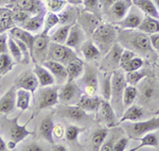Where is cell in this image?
I'll use <instances>...</instances> for the list:
<instances>
[{
    "instance_id": "37",
    "label": "cell",
    "mask_w": 159,
    "mask_h": 151,
    "mask_svg": "<svg viewBox=\"0 0 159 151\" xmlns=\"http://www.w3.org/2000/svg\"><path fill=\"white\" fill-rule=\"evenodd\" d=\"M70 29H71L70 25H61V27L57 28V29L50 35L51 42L66 45L69 32H70Z\"/></svg>"
},
{
    "instance_id": "41",
    "label": "cell",
    "mask_w": 159,
    "mask_h": 151,
    "mask_svg": "<svg viewBox=\"0 0 159 151\" xmlns=\"http://www.w3.org/2000/svg\"><path fill=\"white\" fill-rule=\"evenodd\" d=\"M14 59L9 53H0V75L6 76L13 69L15 65Z\"/></svg>"
},
{
    "instance_id": "2",
    "label": "cell",
    "mask_w": 159,
    "mask_h": 151,
    "mask_svg": "<svg viewBox=\"0 0 159 151\" xmlns=\"http://www.w3.org/2000/svg\"><path fill=\"white\" fill-rule=\"evenodd\" d=\"M21 114L22 112L20 111V113L13 119L7 118V115H3V117L1 118V135H4V137L7 139V144L9 150L15 149L18 143L22 142L29 135L34 134L32 131H29L27 129L29 122L34 118V115L32 114V116L25 121V124L20 126L18 124V119L21 116Z\"/></svg>"
},
{
    "instance_id": "54",
    "label": "cell",
    "mask_w": 159,
    "mask_h": 151,
    "mask_svg": "<svg viewBox=\"0 0 159 151\" xmlns=\"http://www.w3.org/2000/svg\"><path fill=\"white\" fill-rule=\"evenodd\" d=\"M7 40H9V35H7V32L1 33V35H0V53L9 52Z\"/></svg>"
},
{
    "instance_id": "58",
    "label": "cell",
    "mask_w": 159,
    "mask_h": 151,
    "mask_svg": "<svg viewBox=\"0 0 159 151\" xmlns=\"http://www.w3.org/2000/svg\"><path fill=\"white\" fill-rule=\"evenodd\" d=\"M51 150H53V151H67L68 149L64 145L54 144V145H52V148H51Z\"/></svg>"
},
{
    "instance_id": "62",
    "label": "cell",
    "mask_w": 159,
    "mask_h": 151,
    "mask_svg": "<svg viewBox=\"0 0 159 151\" xmlns=\"http://www.w3.org/2000/svg\"><path fill=\"white\" fill-rule=\"evenodd\" d=\"M154 113H155V115H156V116H159V107H158L157 110H156L155 112H154Z\"/></svg>"
},
{
    "instance_id": "23",
    "label": "cell",
    "mask_w": 159,
    "mask_h": 151,
    "mask_svg": "<svg viewBox=\"0 0 159 151\" xmlns=\"http://www.w3.org/2000/svg\"><path fill=\"white\" fill-rule=\"evenodd\" d=\"M55 112H52L49 115L45 116L40 120L39 126H38V135L46 140L50 143L51 145H54V137H53V128H54V122H53V115Z\"/></svg>"
},
{
    "instance_id": "26",
    "label": "cell",
    "mask_w": 159,
    "mask_h": 151,
    "mask_svg": "<svg viewBox=\"0 0 159 151\" xmlns=\"http://www.w3.org/2000/svg\"><path fill=\"white\" fill-rule=\"evenodd\" d=\"M145 111L144 107L141 106L140 104H132L127 109H125L124 113L121 117H120L119 124H123L125 121H140L144 118Z\"/></svg>"
},
{
    "instance_id": "21",
    "label": "cell",
    "mask_w": 159,
    "mask_h": 151,
    "mask_svg": "<svg viewBox=\"0 0 159 151\" xmlns=\"http://www.w3.org/2000/svg\"><path fill=\"white\" fill-rule=\"evenodd\" d=\"M42 65L47 67L48 69L51 71V73L54 76L57 85H63V84L68 82L67 67H66V65H64L63 63L56 62V61H52V60H47V61H45Z\"/></svg>"
},
{
    "instance_id": "18",
    "label": "cell",
    "mask_w": 159,
    "mask_h": 151,
    "mask_svg": "<svg viewBox=\"0 0 159 151\" xmlns=\"http://www.w3.org/2000/svg\"><path fill=\"white\" fill-rule=\"evenodd\" d=\"M12 10H21L34 15L46 10L42 0H10L7 4Z\"/></svg>"
},
{
    "instance_id": "29",
    "label": "cell",
    "mask_w": 159,
    "mask_h": 151,
    "mask_svg": "<svg viewBox=\"0 0 159 151\" xmlns=\"http://www.w3.org/2000/svg\"><path fill=\"white\" fill-rule=\"evenodd\" d=\"M34 73L37 76L38 82H39V87H43V86H51L56 84L54 76L51 73V71L45 67L43 65H39V64H35L34 66Z\"/></svg>"
},
{
    "instance_id": "8",
    "label": "cell",
    "mask_w": 159,
    "mask_h": 151,
    "mask_svg": "<svg viewBox=\"0 0 159 151\" xmlns=\"http://www.w3.org/2000/svg\"><path fill=\"white\" fill-rule=\"evenodd\" d=\"M76 81L81 86L84 95H87V96H97L98 95L99 79L98 69L96 66H93L92 64H86L83 76Z\"/></svg>"
},
{
    "instance_id": "6",
    "label": "cell",
    "mask_w": 159,
    "mask_h": 151,
    "mask_svg": "<svg viewBox=\"0 0 159 151\" xmlns=\"http://www.w3.org/2000/svg\"><path fill=\"white\" fill-rule=\"evenodd\" d=\"M60 86L57 84L51 86H43L38 89L36 97H35V110L33 115H37L43 110L50 109L52 106H56L60 103L58 100V91Z\"/></svg>"
},
{
    "instance_id": "27",
    "label": "cell",
    "mask_w": 159,
    "mask_h": 151,
    "mask_svg": "<svg viewBox=\"0 0 159 151\" xmlns=\"http://www.w3.org/2000/svg\"><path fill=\"white\" fill-rule=\"evenodd\" d=\"M81 53L83 54L84 59L88 62H96V61H100L102 57V53L98 46L93 43L92 40H86V42L81 46L80 50Z\"/></svg>"
},
{
    "instance_id": "48",
    "label": "cell",
    "mask_w": 159,
    "mask_h": 151,
    "mask_svg": "<svg viewBox=\"0 0 159 151\" xmlns=\"http://www.w3.org/2000/svg\"><path fill=\"white\" fill-rule=\"evenodd\" d=\"M57 25H60V18L56 13L47 12L45 16V26H43V32L49 33L50 30L55 28Z\"/></svg>"
},
{
    "instance_id": "50",
    "label": "cell",
    "mask_w": 159,
    "mask_h": 151,
    "mask_svg": "<svg viewBox=\"0 0 159 151\" xmlns=\"http://www.w3.org/2000/svg\"><path fill=\"white\" fill-rule=\"evenodd\" d=\"M13 11H14V19L16 25L21 26L32 16V14H30V13L25 11H21V10H13Z\"/></svg>"
},
{
    "instance_id": "28",
    "label": "cell",
    "mask_w": 159,
    "mask_h": 151,
    "mask_svg": "<svg viewBox=\"0 0 159 151\" xmlns=\"http://www.w3.org/2000/svg\"><path fill=\"white\" fill-rule=\"evenodd\" d=\"M14 27H16V22L14 19V11L7 6L1 7L0 9V31L1 33L7 32Z\"/></svg>"
},
{
    "instance_id": "3",
    "label": "cell",
    "mask_w": 159,
    "mask_h": 151,
    "mask_svg": "<svg viewBox=\"0 0 159 151\" xmlns=\"http://www.w3.org/2000/svg\"><path fill=\"white\" fill-rule=\"evenodd\" d=\"M137 103L155 112L159 107V79L148 76L142 79L137 85Z\"/></svg>"
},
{
    "instance_id": "49",
    "label": "cell",
    "mask_w": 159,
    "mask_h": 151,
    "mask_svg": "<svg viewBox=\"0 0 159 151\" xmlns=\"http://www.w3.org/2000/svg\"><path fill=\"white\" fill-rule=\"evenodd\" d=\"M143 64H144V61H143L142 57L137 55V57H135L134 59H132L129 62L124 64L121 67V69H123L124 73H129V71L139 69V68H141L143 66Z\"/></svg>"
},
{
    "instance_id": "14",
    "label": "cell",
    "mask_w": 159,
    "mask_h": 151,
    "mask_svg": "<svg viewBox=\"0 0 159 151\" xmlns=\"http://www.w3.org/2000/svg\"><path fill=\"white\" fill-rule=\"evenodd\" d=\"M55 114L63 118L74 120V121H84L90 119L87 112L78 104H61L58 103L55 107Z\"/></svg>"
},
{
    "instance_id": "51",
    "label": "cell",
    "mask_w": 159,
    "mask_h": 151,
    "mask_svg": "<svg viewBox=\"0 0 159 151\" xmlns=\"http://www.w3.org/2000/svg\"><path fill=\"white\" fill-rule=\"evenodd\" d=\"M129 136H120L119 139H117V142L115 143L114 146V151H124L126 149V146L129 145Z\"/></svg>"
},
{
    "instance_id": "47",
    "label": "cell",
    "mask_w": 159,
    "mask_h": 151,
    "mask_svg": "<svg viewBox=\"0 0 159 151\" xmlns=\"http://www.w3.org/2000/svg\"><path fill=\"white\" fill-rule=\"evenodd\" d=\"M43 2L48 12L56 13V14H58L68 4L66 0H43Z\"/></svg>"
},
{
    "instance_id": "56",
    "label": "cell",
    "mask_w": 159,
    "mask_h": 151,
    "mask_svg": "<svg viewBox=\"0 0 159 151\" xmlns=\"http://www.w3.org/2000/svg\"><path fill=\"white\" fill-rule=\"evenodd\" d=\"M151 36V40H152V44L154 49L156 50V52L158 53L159 57V33H156V34H152Z\"/></svg>"
},
{
    "instance_id": "13",
    "label": "cell",
    "mask_w": 159,
    "mask_h": 151,
    "mask_svg": "<svg viewBox=\"0 0 159 151\" xmlns=\"http://www.w3.org/2000/svg\"><path fill=\"white\" fill-rule=\"evenodd\" d=\"M133 4V0H119L103 12V17H105L107 22L114 25L117 24L126 16Z\"/></svg>"
},
{
    "instance_id": "38",
    "label": "cell",
    "mask_w": 159,
    "mask_h": 151,
    "mask_svg": "<svg viewBox=\"0 0 159 151\" xmlns=\"http://www.w3.org/2000/svg\"><path fill=\"white\" fill-rule=\"evenodd\" d=\"M31 96L32 93L28 89L18 88L17 89V107L24 113L25 111L29 110L31 103Z\"/></svg>"
},
{
    "instance_id": "1",
    "label": "cell",
    "mask_w": 159,
    "mask_h": 151,
    "mask_svg": "<svg viewBox=\"0 0 159 151\" xmlns=\"http://www.w3.org/2000/svg\"><path fill=\"white\" fill-rule=\"evenodd\" d=\"M118 42L123 47L134 51L137 55L154 62L158 60V53L154 49L151 36L139 29H119Z\"/></svg>"
},
{
    "instance_id": "24",
    "label": "cell",
    "mask_w": 159,
    "mask_h": 151,
    "mask_svg": "<svg viewBox=\"0 0 159 151\" xmlns=\"http://www.w3.org/2000/svg\"><path fill=\"white\" fill-rule=\"evenodd\" d=\"M47 10L34 14L30 17L25 22H24L20 27L32 33H40L43 31V26H45V16Z\"/></svg>"
},
{
    "instance_id": "17",
    "label": "cell",
    "mask_w": 159,
    "mask_h": 151,
    "mask_svg": "<svg viewBox=\"0 0 159 151\" xmlns=\"http://www.w3.org/2000/svg\"><path fill=\"white\" fill-rule=\"evenodd\" d=\"M14 85L16 88H25L32 93L33 96H35V92L39 86L37 76L35 75L34 70H25L21 73H19L14 80Z\"/></svg>"
},
{
    "instance_id": "45",
    "label": "cell",
    "mask_w": 159,
    "mask_h": 151,
    "mask_svg": "<svg viewBox=\"0 0 159 151\" xmlns=\"http://www.w3.org/2000/svg\"><path fill=\"white\" fill-rule=\"evenodd\" d=\"M123 130V128H116L115 129V131H111L109 132L108 136H107V139H105L104 144L102 145L101 147V151H114V146H115V143L117 142L118 137L122 136V135H120V132H121Z\"/></svg>"
},
{
    "instance_id": "53",
    "label": "cell",
    "mask_w": 159,
    "mask_h": 151,
    "mask_svg": "<svg viewBox=\"0 0 159 151\" xmlns=\"http://www.w3.org/2000/svg\"><path fill=\"white\" fill-rule=\"evenodd\" d=\"M66 133V128L61 124H55L54 128H53V137L54 139H61L63 137H65Z\"/></svg>"
},
{
    "instance_id": "9",
    "label": "cell",
    "mask_w": 159,
    "mask_h": 151,
    "mask_svg": "<svg viewBox=\"0 0 159 151\" xmlns=\"http://www.w3.org/2000/svg\"><path fill=\"white\" fill-rule=\"evenodd\" d=\"M123 51H124V47L119 42H117L101 60L99 69L103 73H106V71L114 73L120 69V61H121Z\"/></svg>"
},
{
    "instance_id": "40",
    "label": "cell",
    "mask_w": 159,
    "mask_h": 151,
    "mask_svg": "<svg viewBox=\"0 0 159 151\" xmlns=\"http://www.w3.org/2000/svg\"><path fill=\"white\" fill-rule=\"evenodd\" d=\"M139 140H140L139 146H137V147L130 149V151H137V150H139L143 147H155V148H157L159 146L158 136L153 132L147 133V134L143 135Z\"/></svg>"
},
{
    "instance_id": "15",
    "label": "cell",
    "mask_w": 159,
    "mask_h": 151,
    "mask_svg": "<svg viewBox=\"0 0 159 151\" xmlns=\"http://www.w3.org/2000/svg\"><path fill=\"white\" fill-rule=\"evenodd\" d=\"M99 120L100 124L104 125L105 127L115 128L119 124L118 115L116 114L114 106H111L110 101L103 99L99 111L97 112V121Z\"/></svg>"
},
{
    "instance_id": "16",
    "label": "cell",
    "mask_w": 159,
    "mask_h": 151,
    "mask_svg": "<svg viewBox=\"0 0 159 151\" xmlns=\"http://www.w3.org/2000/svg\"><path fill=\"white\" fill-rule=\"evenodd\" d=\"M145 17V14L143 13L137 6L133 4V7L129 9L126 16L123 18L121 21L115 24L120 30L124 29H138L141 22L143 21Z\"/></svg>"
},
{
    "instance_id": "12",
    "label": "cell",
    "mask_w": 159,
    "mask_h": 151,
    "mask_svg": "<svg viewBox=\"0 0 159 151\" xmlns=\"http://www.w3.org/2000/svg\"><path fill=\"white\" fill-rule=\"evenodd\" d=\"M50 43L51 38L48 35V33L43 31L35 35L32 50V61L35 64H37V62L43 64L45 61H47Z\"/></svg>"
},
{
    "instance_id": "34",
    "label": "cell",
    "mask_w": 159,
    "mask_h": 151,
    "mask_svg": "<svg viewBox=\"0 0 159 151\" xmlns=\"http://www.w3.org/2000/svg\"><path fill=\"white\" fill-rule=\"evenodd\" d=\"M148 76H154V73L148 68H139L137 70L134 71H129V73H125V78H126L127 84L133 86H137L138 83L144 79L145 77Z\"/></svg>"
},
{
    "instance_id": "39",
    "label": "cell",
    "mask_w": 159,
    "mask_h": 151,
    "mask_svg": "<svg viewBox=\"0 0 159 151\" xmlns=\"http://www.w3.org/2000/svg\"><path fill=\"white\" fill-rule=\"evenodd\" d=\"M111 81L112 73H108V71L104 73L101 80V95L102 98L108 101H110L111 98Z\"/></svg>"
},
{
    "instance_id": "31",
    "label": "cell",
    "mask_w": 159,
    "mask_h": 151,
    "mask_svg": "<svg viewBox=\"0 0 159 151\" xmlns=\"http://www.w3.org/2000/svg\"><path fill=\"white\" fill-rule=\"evenodd\" d=\"M9 34L12 35L13 37L18 38V40H22L25 45L29 47L31 51V55H32V50H33V44H34V38L35 35H33L32 32L28 31V30L24 29L21 27H14L9 31Z\"/></svg>"
},
{
    "instance_id": "25",
    "label": "cell",
    "mask_w": 159,
    "mask_h": 151,
    "mask_svg": "<svg viewBox=\"0 0 159 151\" xmlns=\"http://www.w3.org/2000/svg\"><path fill=\"white\" fill-rule=\"evenodd\" d=\"M81 11L79 10L78 6L73 4H67L64 10L58 13V18H60V25H70L72 26L78 22L79 16Z\"/></svg>"
},
{
    "instance_id": "59",
    "label": "cell",
    "mask_w": 159,
    "mask_h": 151,
    "mask_svg": "<svg viewBox=\"0 0 159 151\" xmlns=\"http://www.w3.org/2000/svg\"><path fill=\"white\" fill-rule=\"evenodd\" d=\"M7 149V144L3 139V135H1V137H0V150L4 151Z\"/></svg>"
},
{
    "instance_id": "57",
    "label": "cell",
    "mask_w": 159,
    "mask_h": 151,
    "mask_svg": "<svg viewBox=\"0 0 159 151\" xmlns=\"http://www.w3.org/2000/svg\"><path fill=\"white\" fill-rule=\"evenodd\" d=\"M117 1H119V0H100V2H101V6H102V10L104 11H106L107 9H109L110 7L112 6V4H115Z\"/></svg>"
},
{
    "instance_id": "60",
    "label": "cell",
    "mask_w": 159,
    "mask_h": 151,
    "mask_svg": "<svg viewBox=\"0 0 159 151\" xmlns=\"http://www.w3.org/2000/svg\"><path fill=\"white\" fill-rule=\"evenodd\" d=\"M69 4H73V6H79V4L83 3L84 0H66Z\"/></svg>"
},
{
    "instance_id": "46",
    "label": "cell",
    "mask_w": 159,
    "mask_h": 151,
    "mask_svg": "<svg viewBox=\"0 0 159 151\" xmlns=\"http://www.w3.org/2000/svg\"><path fill=\"white\" fill-rule=\"evenodd\" d=\"M7 45H9V52L12 55L13 59L16 61L17 63H22V52L20 50L18 44L16 43V40H14V37L12 35L9 34V40H7Z\"/></svg>"
},
{
    "instance_id": "43",
    "label": "cell",
    "mask_w": 159,
    "mask_h": 151,
    "mask_svg": "<svg viewBox=\"0 0 159 151\" xmlns=\"http://www.w3.org/2000/svg\"><path fill=\"white\" fill-rule=\"evenodd\" d=\"M138 98V88L137 86H133L127 84L125 87L124 95H123V103H124L125 109L132 106L135 101H137Z\"/></svg>"
},
{
    "instance_id": "42",
    "label": "cell",
    "mask_w": 159,
    "mask_h": 151,
    "mask_svg": "<svg viewBox=\"0 0 159 151\" xmlns=\"http://www.w3.org/2000/svg\"><path fill=\"white\" fill-rule=\"evenodd\" d=\"M86 128L84 127H78V126H74V125H70L66 128V133H65V139L67 142L71 143V144H76L79 145L78 139H79V135L81 133L85 132Z\"/></svg>"
},
{
    "instance_id": "22",
    "label": "cell",
    "mask_w": 159,
    "mask_h": 151,
    "mask_svg": "<svg viewBox=\"0 0 159 151\" xmlns=\"http://www.w3.org/2000/svg\"><path fill=\"white\" fill-rule=\"evenodd\" d=\"M86 36H87V34L85 33V31H84L81 26L76 22V24L71 26V29H70V32H69L66 45L73 48L75 51L80 50L81 46L86 42V40H87Z\"/></svg>"
},
{
    "instance_id": "44",
    "label": "cell",
    "mask_w": 159,
    "mask_h": 151,
    "mask_svg": "<svg viewBox=\"0 0 159 151\" xmlns=\"http://www.w3.org/2000/svg\"><path fill=\"white\" fill-rule=\"evenodd\" d=\"M82 4H83L84 11L93 13L100 18L103 19V10H102L100 0H84Z\"/></svg>"
},
{
    "instance_id": "52",
    "label": "cell",
    "mask_w": 159,
    "mask_h": 151,
    "mask_svg": "<svg viewBox=\"0 0 159 151\" xmlns=\"http://www.w3.org/2000/svg\"><path fill=\"white\" fill-rule=\"evenodd\" d=\"M135 57H137V54H136L134 51L124 48V51H123V53L121 55V61H120V68H121L124 64L129 62V61L132 60V59H134Z\"/></svg>"
},
{
    "instance_id": "36",
    "label": "cell",
    "mask_w": 159,
    "mask_h": 151,
    "mask_svg": "<svg viewBox=\"0 0 159 151\" xmlns=\"http://www.w3.org/2000/svg\"><path fill=\"white\" fill-rule=\"evenodd\" d=\"M141 31L145 32L148 35L156 34L159 33V19L155 18V17H151L145 15L143 21L141 22V25L138 28Z\"/></svg>"
},
{
    "instance_id": "19",
    "label": "cell",
    "mask_w": 159,
    "mask_h": 151,
    "mask_svg": "<svg viewBox=\"0 0 159 151\" xmlns=\"http://www.w3.org/2000/svg\"><path fill=\"white\" fill-rule=\"evenodd\" d=\"M103 22V19L97 16L96 14L87 11H82L79 16L78 24L81 26L82 29L85 31V33L89 36H92L93 32L97 30V28Z\"/></svg>"
},
{
    "instance_id": "7",
    "label": "cell",
    "mask_w": 159,
    "mask_h": 151,
    "mask_svg": "<svg viewBox=\"0 0 159 151\" xmlns=\"http://www.w3.org/2000/svg\"><path fill=\"white\" fill-rule=\"evenodd\" d=\"M122 128L124 129V132L126 133L130 139H140L147 133L159 130V116L136 122L125 121Z\"/></svg>"
},
{
    "instance_id": "61",
    "label": "cell",
    "mask_w": 159,
    "mask_h": 151,
    "mask_svg": "<svg viewBox=\"0 0 159 151\" xmlns=\"http://www.w3.org/2000/svg\"><path fill=\"white\" fill-rule=\"evenodd\" d=\"M153 2L156 4V7H157V9L159 10V0H153Z\"/></svg>"
},
{
    "instance_id": "33",
    "label": "cell",
    "mask_w": 159,
    "mask_h": 151,
    "mask_svg": "<svg viewBox=\"0 0 159 151\" xmlns=\"http://www.w3.org/2000/svg\"><path fill=\"white\" fill-rule=\"evenodd\" d=\"M109 129L108 127L105 128H99V129L94 130L91 133V139H90V144H91V149L93 151H99L101 149L102 145L104 144L105 139H107L109 134Z\"/></svg>"
},
{
    "instance_id": "10",
    "label": "cell",
    "mask_w": 159,
    "mask_h": 151,
    "mask_svg": "<svg viewBox=\"0 0 159 151\" xmlns=\"http://www.w3.org/2000/svg\"><path fill=\"white\" fill-rule=\"evenodd\" d=\"M75 59H78V55L73 48L54 42L50 43L47 60L56 61V62L63 63L64 65H67L70 61L75 60Z\"/></svg>"
},
{
    "instance_id": "5",
    "label": "cell",
    "mask_w": 159,
    "mask_h": 151,
    "mask_svg": "<svg viewBox=\"0 0 159 151\" xmlns=\"http://www.w3.org/2000/svg\"><path fill=\"white\" fill-rule=\"evenodd\" d=\"M127 86L126 78L123 69H118L112 73L111 81V98L110 103L114 106L118 117H121L125 111V106L123 103V95H124L125 87Z\"/></svg>"
},
{
    "instance_id": "20",
    "label": "cell",
    "mask_w": 159,
    "mask_h": 151,
    "mask_svg": "<svg viewBox=\"0 0 159 151\" xmlns=\"http://www.w3.org/2000/svg\"><path fill=\"white\" fill-rule=\"evenodd\" d=\"M17 107V88L15 85L10 87L0 98V112L9 115Z\"/></svg>"
},
{
    "instance_id": "4",
    "label": "cell",
    "mask_w": 159,
    "mask_h": 151,
    "mask_svg": "<svg viewBox=\"0 0 159 151\" xmlns=\"http://www.w3.org/2000/svg\"><path fill=\"white\" fill-rule=\"evenodd\" d=\"M118 34H119V28L117 26L103 21L93 32L91 40L98 46L102 55L104 57L110 50V48L118 42Z\"/></svg>"
},
{
    "instance_id": "35",
    "label": "cell",
    "mask_w": 159,
    "mask_h": 151,
    "mask_svg": "<svg viewBox=\"0 0 159 151\" xmlns=\"http://www.w3.org/2000/svg\"><path fill=\"white\" fill-rule=\"evenodd\" d=\"M133 3L139 7L147 16L159 19V10L153 2V0H133Z\"/></svg>"
},
{
    "instance_id": "11",
    "label": "cell",
    "mask_w": 159,
    "mask_h": 151,
    "mask_svg": "<svg viewBox=\"0 0 159 151\" xmlns=\"http://www.w3.org/2000/svg\"><path fill=\"white\" fill-rule=\"evenodd\" d=\"M82 96L83 91L78 81H68L60 86L58 100L61 104H78Z\"/></svg>"
},
{
    "instance_id": "30",
    "label": "cell",
    "mask_w": 159,
    "mask_h": 151,
    "mask_svg": "<svg viewBox=\"0 0 159 151\" xmlns=\"http://www.w3.org/2000/svg\"><path fill=\"white\" fill-rule=\"evenodd\" d=\"M102 100L100 97L97 96H87L84 95L81 97L80 101L78 102V106H81L83 110H85L86 112H90V113H97L99 111L100 106H101Z\"/></svg>"
},
{
    "instance_id": "32",
    "label": "cell",
    "mask_w": 159,
    "mask_h": 151,
    "mask_svg": "<svg viewBox=\"0 0 159 151\" xmlns=\"http://www.w3.org/2000/svg\"><path fill=\"white\" fill-rule=\"evenodd\" d=\"M67 73H68V81H76L83 76L85 71V64L81 59H75V60L70 61L67 65Z\"/></svg>"
},
{
    "instance_id": "55",
    "label": "cell",
    "mask_w": 159,
    "mask_h": 151,
    "mask_svg": "<svg viewBox=\"0 0 159 151\" xmlns=\"http://www.w3.org/2000/svg\"><path fill=\"white\" fill-rule=\"evenodd\" d=\"M22 150L25 151H43L45 149L40 145H38L37 143H31L27 146V147L22 148Z\"/></svg>"
}]
</instances>
